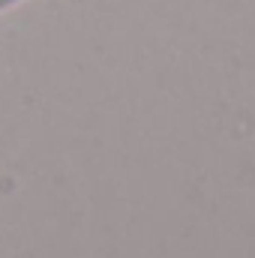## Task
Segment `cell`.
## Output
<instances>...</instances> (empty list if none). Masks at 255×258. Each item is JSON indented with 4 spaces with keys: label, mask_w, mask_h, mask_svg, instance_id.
I'll return each mask as SVG.
<instances>
[{
    "label": "cell",
    "mask_w": 255,
    "mask_h": 258,
    "mask_svg": "<svg viewBox=\"0 0 255 258\" xmlns=\"http://www.w3.org/2000/svg\"><path fill=\"white\" fill-rule=\"evenodd\" d=\"M6 3H12V0H0V6H6Z\"/></svg>",
    "instance_id": "1"
}]
</instances>
